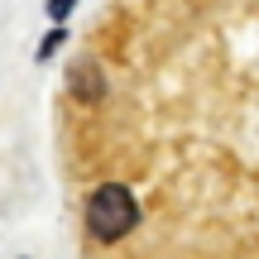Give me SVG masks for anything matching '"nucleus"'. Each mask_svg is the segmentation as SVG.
Returning <instances> with one entry per match:
<instances>
[{
  "mask_svg": "<svg viewBox=\"0 0 259 259\" xmlns=\"http://www.w3.org/2000/svg\"><path fill=\"white\" fill-rule=\"evenodd\" d=\"M67 82H72V92L82 96V101H101V96H106V87H101V63H92V58H82V63L72 67Z\"/></svg>",
  "mask_w": 259,
  "mask_h": 259,
  "instance_id": "obj_2",
  "label": "nucleus"
},
{
  "mask_svg": "<svg viewBox=\"0 0 259 259\" xmlns=\"http://www.w3.org/2000/svg\"><path fill=\"white\" fill-rule=\"evenodd\" d=\"M135 226H139V202H135L130 187L101 183L92 197H87V235H92V240H101V245L125 240Z\"/></svg>",
  "mask_w": 259,
  "mask_h": 259,
  "instance_id": "obj_1",
  "label": "nucleus"
},
{
  "mask_svg": "<svg viewBox=\"0 0 259 259\" xmlns=\"http://www.w3.org/2000/svg\"><path fill=\"white\" fill-rule=\"evenodd\" d=\"M63 44H67V29H63V24H53V29H48V34H44V38H38L34 58H38V63H48V58H53V53H58V48H63Z\"/></svg>",
  "mask_w": 259,
  "mask_h": 259,
  "instance_id": "obj_3",
  "label": "nucleus"
},
{
  "mask_svg": "<svg viewBox=\"0 0 259 259\" xmlns=\"http://www.w3.org/2000/svg\"><path fill=\"white\" fill-rule=\"evenodd\" d=\"M44 10H48V19H53V24H67V19H72V10H77V0H44Z\"/></svg>",
  "mask_w": 259,
  "mask_h": 259,
  "instance_id": "obj_4",
  "label": "nucleus"
}]
</instances>
